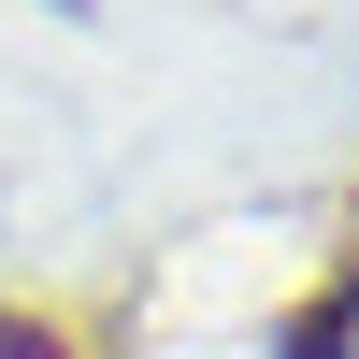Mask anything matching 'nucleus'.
I'll return each mask as SVG.
<instances>
[{"label":"nucleus","mask_w":359,"mask_h":359,"mask_svg":"<svg viewBox=\"0 0 359 359\" xmlns=\"http://www.w3.org/2000/svg\"><path fill=\"white\" fill-rule=\"evenodd\" d=\"M345 345H359V259H345L331 287H316L302 316H287V359H345Z\"/></svg>","instance_id":"nucleus-1"}]
</instances>
